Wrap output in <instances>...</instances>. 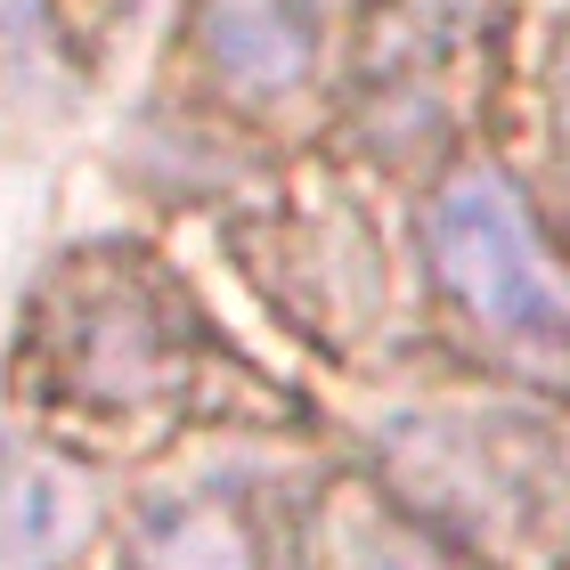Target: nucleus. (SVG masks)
<instances>
[{
  "mask_svg": "<svg viewBox=\"0 0 570 570\" xmlns=\"http://www.w3.org/2000/svg\"><path fill=\"white\" fill-rule=\"evenodd\" d=\"M432 269L464 318L530 358H570V269L538 245L522 196L498 171H456L432 204Z\"/></svg>",
  "mask_w": 570,
  "mask_h": 570,
  "instance_id": "obj_1",
  "label": "nucleus"
},
{
  "mask_svg": "<svg viewBox=\"0 0 570 570\" xmlns=\"http://www.w3.org/2000/svg\"><path fill=\"white\" fill-rule=\"evenodd\" d=\"M213 49L237 82H294L309 66V24L285 0H220L213 9Z\"/></svg>",
  "mask_w": 570,
  "mask_h": 570,
  "instance_id": "obj_2",
  "label": "nucleus"
},
{
  "mask_svg": "<svg viewBox=\"0 0 570 570\" xmlns=\"http://www.w3.org/2000/svg\"><path fill=\"white\" fill-rule=\"evenodd\" d=\"M155 570H253L245 562V538L220 530V513H196V522L164 530V554H147Z\"/></svg>",
  "mask_w": 570,
  "mask_h": 570,
  "instance_id": "obj_3",
  "label": "nucleus"
},
{
  "mask_svg": "<svg viewBox=\"0 0 570 570\" xmlns=\"http://www.w3.org/2000/svg\"><path fill=\"white\" fill-rule=\"evenodd\" d=\"M554 139H562V164H570V41H562V66H554Z\"/></svg>",
  "mask_w": 570,
  "mask_h": 570,
  "instance_id": "obj_4",
  "label": "nucleus"
},
{
  "mask_svg": "<svg viewBox=\"0 0 570 570\" xmlns=\"http://www.w3.org/2000/svg\"><path fill=\"white\" fill-rule=\"evenodd\" d=\"M375 570H416V562H375Z\"/></svg>",
  "mask_w": 570,
  "mask_h": 570,
  "instance_id": "obj_5",
  "label": "nucleus"
}]
</instances>
